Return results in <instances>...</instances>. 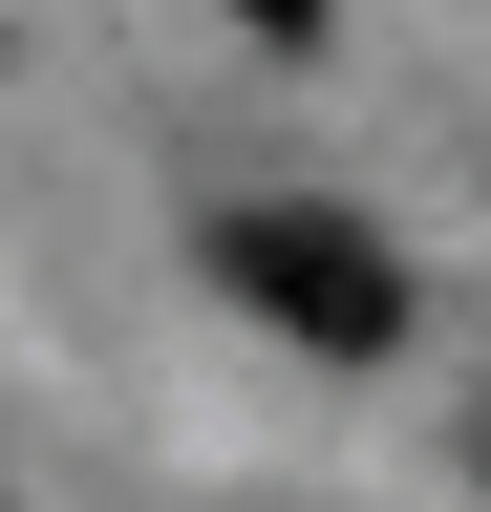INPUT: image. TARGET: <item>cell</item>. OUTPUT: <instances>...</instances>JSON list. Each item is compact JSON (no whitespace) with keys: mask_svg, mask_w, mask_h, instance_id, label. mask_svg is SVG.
Instances as JSON below:
<instances>
[{"mask_svg":"<svg viewBox=\"0 0 491 512\" xmlns=\"http://www.w3.org/2000/svg\"><path fill=\"white\" fill-rule=\"evenodd\" d=\"M235 22H257V43H321V0H235Z\"/></svg>","mask_w":491,"mask_h":512,"instance_id":"7a4b0ae2","label":"cell"},{"mask_svg":"<svg viewBox=\"0 0 491 512\" xmlns=\"http://www.w3.org/2000/svg\"><path fill=\"white\" fill-rule=\"evenodd\" d=\"M214 278L257 299L278 342H321V363H385L406 342V256L363 214H299V192H278V214H214Z\"/></svg>","mask_w":491,"mask_h":512,"instance_id":"6da1fadb","label":"cell"}]
</instances>
